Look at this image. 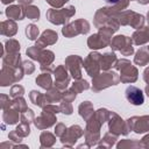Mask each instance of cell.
I'll use <instances>...</instances> for the list:
<instances>
[{
    "label": "cell",
    "instance_id": "1",
    "mask_svg": "<svg viewBox=\"0 0 149 149\" xmlns=\"http://www.w3.org/2000/svg\"><path fill=\"white\" fill-rule=\"evenodd\" d=\"M120 12H118L113 6L111 7H102L98 9L94 14L93 23L97 28H101L104 26H108L113 28L114 30H118L120 27L118 15Z\"/></svg>",
    "mask_w": 149,
    "mask_h": 149
},
{
    "label": "cell",
    "instance_id": "2",
    "mask_svg": "<svg viewBox=\"0 0 149 149\" xmlns=\"http://www.w3.org/2000/svg\"><path fill=\"white\" fill-rule=\"evenodd\" d=\"M27 55L34 61H37L41 64V70L43 72H51V64L55 59V55L51 50H44L37 45H33L27 49Z\"/></svg>",
    "mask_w": 149,
    "mask_h": 149
},
{
    "label": "cell",
    "instance_id": "3",
    "mask_svg": "<svg viewBox=\"0 0 149 149\" xmlns=\"http://www.w3.org/2000/svg\"><path fill=\"white\" fill-rule=\"evenodd\" d=\"M120 83V74L114 71H105L102 73H98L92 78V91L99 92L105 90L112 85H118Z\"/></svg>",
    "mask_w": 149,
    "mask_h": 149
},
{
    "label": "cell",
    "instance_id": "4",
    "mask_svg": "<svg viewBox=\"0 0 149 149\" xmlns=\"http://www.w3.org/2000/svg\"><path fill=\"white\" fill-rule=\"evenodd\" d=\"M76 14L74 6H68L65 8H50L47 10V19L52 24H65L69 19H71Z\"/></svg>",
    "mask_w": 149,
    "mask_h": 149
},
{
    "label": "cell",
    "instance_id": "5",
    "mask_svg": "<svg viewBox=\"0 0 149 149\" xmlns=\"http://www.w3.org/2000/svg\"><path fill=\"white\" fill-rule=\"evenodd\" d=\"M114 68H115V70H118L120 72V81L121 83H134V81H136L139 71L130 63V61H128L126 58L118 59Z\"/></svg>",
    "mask_w": 149,
    "mask_h": 149
},
{
    "label": "cell",
    "instance_id": "6",
    "mask_svg": "<svg viewBox=\"0 0 149 149\" xmlns=\"http://www.w3.org/2000/svg\"><path fill=\"white\" fill-rule=\"evenodd\" d=\"M118 20H119L120 26H130L132 28H135V29L142 28L144 26V21H146L143 15H141L136 12H133L130 9L120 12L118 15Z\"/></svg>",
    "mask_w": 149,
    "mask_h": 149
},
{
    "label": "cell",
    "instance_id": "7",
    "mask_svg": "<svg viewBox=\"0 0 149 149\" xmlns=\"http://www.w3.org/2000/svg\"><path fill=\"white\" fill-rule=\"evenodd\" d=\"M24 71L22 66L20 68H10L7 65H2L1 73H0V85L8 86L10 84L17 83L23 78Z\"/></svg>",
    "mask_w": 149,
    "mask_h": 149
},
{
    "label": "cell",
    "instance_id": "8",
    "mask_svg": "<svg viewBox=\"0 0 149 149\" xmlns=\"http://www.w3.org/2000/svg\"><path fill=\"white\" fill-rule=\"evenodd\" d=\"M90 31V23L88 21L84 20V19H78L73 22H70L68 24H64V27L62 28V34L65 37H74L79 34H87Z\"/></svg>",
    "mask_w": 149,
    "mask_h": 149
},
{
    "label": "cell",
    "instance_id": "9",
    "mask_svg": "<svg viewBox=\"0 0 149 149\" xmlns=\"http://www.w3.org/2000/svg\"><path fill=\"white\" fill-rule=\"evenodd\" d=\"M111 48L112 50L120 51L123 56H130L134 54L133 48V40L132 37H128L126 35H118L114 36L111 41Z\"/></svg>",
    "mask_w": 149,
    "mask_h": 149
},
{
    "label": "cell",
    "instance_id": "10",
    "mask_svg": "<svg viewBox=\"0 0 149 149\" xmlns=\"http://www.w3.org/2000/svg\"><path fill=\"white\" fill-rule=\"evenodd\" d=\"M100 58H101V55L98 51H92L86 56V58L83 62V68L85 69L87 74L92 78L97 76L101 70Z\"/></svg>",
    "mask_w": 149,
    "mask_h": 149
},
{
    "label": "cell",
    "instance_id": "11",
    "mask_svg": "<svg viewBox=\"0 0 149 149\" xmlns=\"http://www.w3.org/2000/svg\"><path fill=\"white\" fill-rule=\"evenodd\" d=\"M108 130L109 133L119 136V135H127L129 133L127 122L123 121L116 113L111 112L108 118Z\"/></svg>",
    "mask_w": 149,
    "mask_h": 149
},
{
    "label": "cell",
    "instance_id": "12",
    "mask_svg": "<svg viewBox=\"0 0 149 149\" xmlns=\"http://www.w3.org/2000/svg\"><path fill=\"white\" fill-rule=\"evenodd\" d=\"M128 129L136 134H143L149 132V115L132 116L127 121Z\"/></svg>",
    "mask_w": 149,
    "mask_h": 149
},
{
    "label": "cell",
    "instance_id": "13",
    "mask_svg": "<svg viewBox=\"0 0 149 149\" xmlns=\"http://www.w3.org/2000/svg\"><path fill=\"white\" fill-rule=\"evenodd\" d=\"M83 62L84 59L78 55H70L65 58V66L74 80L81 78Z\"/></svg>",
    "mask_w": 149,
    "mask_h": 149
},
{
    "label": "cell",
    "instance_id": "14",
    "mask_svg": "<svg viewBox=\"0 0 149 149\" xmlns=\"http://www.w3.org/2000/svg\"><path fill=\"white\" fill-rule=\"evenodd\" d=\"M57 119H56V113L47 109V108H42V113L35 118L34 120V125L36 128L43 130V129H47L51 126H54L56 123Z\"/></svg>",
    "mask_w": 149,
    "mask_h": 149
},
{
    "label": "cell",
    "instance_id": "15",
    "mask_svg": "<svg viewBox=\"0 0 149 149\" xmlns=\"http://www.w3.org/2000/svg\"><path fill=\"white\" fill-rule=\"evenodd\" d=\"M83 135H84L83 128L80 126H78V125H73L70 128H68L66 132L59 139H61V142L63 143V146H65V147H72L74 144V142L79 137H81Z\"/></svg>",
    "mask_w": 149,
    "mask_h": 149
},
{
    "label": "cell",
    "instance_id": "16",
    "mask_svg": "<svg viewBox=\"0 0 149 149\" xmlns=\"http://www.w3.org/2000/svg\"><path fill=\"white\" fill-rule=\"evenodd\" d=\"M54 76H55V83L54 85L61 90L65 91L70 84V76L68 73V69L65 65H58L56 69H54Z\"/></svg>",
    "mask_w": 149,
    "mask_h": 149
},
{
    "label": "cell",
    "instance_id": "17",
    "mask_svg": "<svg viewBox=\"0 0 149 149\" xmlns=\"http://www.w3.org/2000/svg\"><path fill=\"white\" fill-rule=\"evenodd\" d=\"M125 94H126V99L132 104V105H135V106H139V105H142L144 102V95H143V92L136 87V86H128L125 91Z\"/></svg>",
    "mask_w": 149,
    "mask_h": 149
},
{
    "label": "cell",
    "instance_id": "18",
    "mask_svg": "<svg viewBox=\"0 0 149 149\" xmlns=\"http://www.w3.org/2000/svg\"><path fill=\"white\" fill-rule=\"evenodd\" d=\"M58 40V35L56 31L51 30V29H47L42 33V35L36 40V43L35 45L40 47V48H44V47H48V45H51V44H55Z\"/></svg>",
    "mask_w": 149,
    "mask_h": 149
},
{
    "label": "cell",
    "instance_id": "19",
    "mask_svg": "<svg viewBox=\"0 0 149 149\" xmlns=\"http://www.w3.org/2000/svg\"><path fill=\"white\" fill-rule=\"evenodd\" d=\"M111 42L107 41L105 37H102V35L98 31L97 34H93L91 35L88 38H87V45L90 49L92 50H98V49H102V48H106L107 45H109Z\"/></svg>",
    "mask_w": 149,
    "mask_h": 149
},
{
    "label": "cell",
    "instance_id": "20",
    "mask_svg": "<svg viewBox=\"0 0 149 149\" xmlns=\"http://www.w3.org/2000/svg\"><path fill=\"white\" fill-rule=\"evenodd\" d=\"M133 43L136 45H143L149 42V26L142 27L140 29H136L134 34L132 35Z\"/></svg>",
    "mask_w": 149,
    "mask_h": 149
},
{
    "label": "cell",
    "instance_id": "21",
    "mask_svg": "<svg viewBox=\"0 0 149 149\" xmlns=\"http://www.w3.org/2000/svg\"><path fill=\"white\" fill-rule=\"evenodd\" d=\"M5 14L10 20H23L24 14V7L22 5H10L6 8Z\"/></svg>",
    "mask_w": 149,
    "mask_h": 149
},
{
    "label": "cell",
    "instance_id": "22",
    "mask_svg": "<svg viewBox=\"0 0 149 149\" xmlns=\"http://www.w3.org/2000/svg\"><path fill=\"white\" fill-rule=\"evenodd\" d=\"M16 31H17V26L14 22V20L8 19V20L1 22V24H0L1 35L7 36V37H12V36H14L16 34Z\"/></svg>",
    "mask_w": 149,
    "mask_h": 149
},
{
    "label": "cell",
    "instance_id": "23",
    "mask_svg": "<svg viewBox=\"0 0 149 149\" xmlns=\"http://www.w3.org/2000/svg\"><path fill=\"white\" fill-rule=\"evenodd\" d=\"M2 65H7L10 68H20L21 63V55L20 52L16 54H3L2 55Z\"/></svg>",
    "mask_w": 149,
    "mask_h": 149
},
{
    "label": "cell",
    "instance_id": "24",
    "mask_svg": "<svg viewBox=\"0 0 149 149\" xmlns=\"http://www.w3.org/2000/svg\"><path fill=\"white\" fill-rule=\"evenodd\" d=\"M116 61H118V58H116V55L114 52H106V54L101 55V58H100L101 70L102 71H108L112 66L114 68Z\"/></svg>",
    "mask_w": 149,
    "mask_h": 149
},
{
    "label": "cell",
    "instance_id": "25",
    "mask_svg": "<svg viewBox=\"0 0 149 149\" xmlns=\"http://www.w3.org/2000/svg\"><path fill=\"white\" fill-rule=\"evenodd\" d=\"M134 63L136 65H140V66L147 65L149 63V49H148V47H142L136 51L135 57H134Z\"/></svg>",
    "mask_w": 149,
    "mask_h": 149
},
{
    "label": "cell",
    "instance_id": "26",
    "mask_svg": "<svg viewBox=\"0 0 149 149\" xmlns=\"http://www.w3.org/2000/svg\"><path fill=\"white\" fill-rule=\"evenodd\" d=\"M78 112H79V115L85 121H87L94 114V108H93L92 102H90V101H83L79 105V107H78Z\"/></svg>",
    "mask_w": 149,
    "mask_h": 149
},
{
    "label": "cell",
    "instance_id": "27",
    "mask_svg": "<svg viewBox=\"0 0 149 149\" xmlns=\"http://www.w3.org/2000/svg\"><path fill=\"white\" fill-rule=\"evenodd\" d=\"M19 111H16L13 107H9L3 111L2 113V120L7 125H15L19 121Z\"/></svg>",
    "mask_w": 149,
    "mask_h": 149
},
{
    "label": "cell",
    "instance_id": "28",
    "mask_svg": "<svg viewBox=\"0 0 149 149\" xmlns=\"http://www.w3.org/2000/svg\"><path fill=\"white\" fill-rule=\"evenodd\" d=\"M45 98L48 104H52V102H59L63 99V91L58 90L56 86L50 87L49 90H47L45 92Z\"/></svg>",
    "mask_w": 149,
    "mask_h": 149
},
{
    "label": "cell",
    "instance_id": "29",
    "mask_svg": "<svg viewBox=\"0 0 149 149\" xmlns=\"http://www.w3.org/2000/svg\"><path fill=\"white\" fill-rule=\"evenodd\" d=\"M29 99H30V101H31L34 105H36V106H38V107H42V108H43L45 105H48L45 94H42L40 91L33 90V91L29 93Z\"/></svg>",
    "mask_w": 149,
    "mask_h": 149
},
{
    "label": "cell",
    "instance_id": "30",
    "mask_svg": "<svg viewBox=\"0 0 149 149\" xmlns=\"http://www.w3.org/2000/svg\"><path fill=\"white\" fill-rule=\"evenodd\" d=\"M36 84L44 88V90H49L50 87H52V79H51V76H50V72H43L41 74H38L36 77Z\"/></svg>",
    "mask_w": 149,
    "mask_h": 149
},
{
    "label": "cell",
    "instance_id": "31",
    "mask_svg": "<svg viewBox=\"0 0 149 149\" xmlns=\"http://www.w3.org/2000/svg\"><path fill=\"white\" fill-rule=\"evenodd\" d=\"M40 141H41V148H49L54 146L56 142V136L49 132H43L40 135Z\"/></svg>",
    "mask_w": 149,
    "mask_h": 149
},
{
    "label": "cell",
    "instance_id": "32",
    "mask_svg": "<svg viewBox=\"0 0 149 149\" xmlns=\"http://www.w3.org/2000/svg\"><path fill=\"white\" fill-rule=\"evenodd\" d=\"M16 54V52H20V43L14 40V38H9L5 42V47H3V54Z\"/></svg>",
    "mask_w": 149,
    "mask_h": 149
},
{
    "label": "cell",
    "instance_id": "33",
    "mask_svg": "<svg viewBox=\"0 0 149 149\" xmlns=\"http://www.w3.org/2000/svg\"><path fill=\"white\" fill-rule=\"evenodd\" d=\"M116 139H118L116 135H114V134H112V133L108 132L107 134H105V136L102 137V140H101L97 146H98L99 148H111V147L114 146Z\"/></svg>",
    "mask_w": 149,
    "mask_h": 149
},
{
    "label": "cell",
    "instance_id": "34",
    "mask_svg": "<svg viewBox=\"0 0 149 149\" xmlns=\"http://www.w3.org/2000/svg\"><path fill=\"white\" fill-rule=\"evenodd\" d=\"M24 7V14L28 19L35 21L40 19V9L37 6H33V5H28V6H23Z\"/></svg>",
    "mask_w": 149,
    "mask_h": 149
},
{
    "label": "cell",
    "instance_id": "35",
    "mask_svg": "<svg viewBox=\"0 0 149 149\" xmlns=\"http://www.w3.org/2000/svg\"><path fill=\"white\" fill-rule=\"evenodd\" d=\"M10 107L15 108L16 111H19L20 113H23L28 109L27 102L22 97H17V98H13L12 102H10Z\"/></svg>",
    "mask_w": 149,
    "mask_h": 149
},
{
    "label": "cell",
    "instance_id": "36",
    "mask_svg": "<svg viewBox=\"0 0 149 149\" xmlns=\"http://www.w3.org/2000/svg\"><path fill=\"white\" fill-rule=\"evenodd\" d=\"M88 88H90V84L87 83V80L81 79V78L80 79H76L74 83L71 86V90H73L76 93H80L84 90H88Z\"/></svg>",
    "mask_w": 149,
    "mask_h": 149
},
{
    "label": "cell",
    "instance_id": "37",
    "mask_svg": "<svg viewBox=\"0 0 149 149\" xmlns=\"http://www.w3.org/2000/svg\"><path fill=\"white\" fill-rule=\"evenodd\" d=\"M38 28L37 26H35L34 23H30L26 27V35H27V38H29L30 41H34V40H37L38 37Z\"/></svg>",
    "mask_w": 149,
    "mask_h": 149
},
{
    "label": "cell",
    "instance_id": "38",
    "mask_svg": "<svg viewBox=\"0 0 149 149\" xmlns=\"http://www.w3.org/2000/svg\"><path fill=\"white\" fill-rule=\"evenodd\" d=\"M136 147H143L141 142H137L135 140H122L116 144V148H136Z\"/></svg>",
    "mask_w": 149,
    "mask_h": 149
},
{
    "label": "cell",
    "instance_id": "39",
    "mask_svg": "<svg viewBox=\"0 0 149 149\" xmlns=\"http://www.w3.org/2000/svg\"><path fill=\"white\" fill-rule=\"evenodd\" d=\"M15 132H16L21 137H26V136H28V135H29V133H30L29 123L21 122V123L15 128Z\"/></svg>",
    "mask_w": 149,
    "mask_h": 149
},
{
    "label": "cell",
    "instance_id": "40",
    "mask_svg": "<svg viewBox=\"0 0 149 149\" xmlns=\"http://www.w3.org/2000/svg\"><path fill=\"white\" fill-rule=\"evenodd\" d=\"M23 93H24L23 86H21V85H19V84H15V85L12 86L10 92H9V95H10L12 98H17V97H22Z\"/></svg>",
    "mask_w": 149,
    "mask_h": 149
},
{
    "label": "cell",
    "instance_id": "41",
    "mask_svg": "<svg viewBox=\"0 0 149 149\" xmlns=\"http://www.w3.org/2000/svg\"><path fill=\"white\" fill-rule=\"evenodd\" d=\"M35 120V115H34V112L28 108L26 112H23L21 114V122H24V123H30V122H34Z\"/></svg>",
    "mask_w": 149,
    "mask_h": 149
},
{
    "label": "cell",
    "instance_id": "42",
    "mask_svg": "<svg viewBox=\"0 0 149 149\" xmlns=\"http://www.w3.org/2000/svg\"><path fill=\"white\" fill-rule=\"evenodd\" d=\"M59 108H61V112H62L63 114H66V115H70V114H72V112H73L72 105H71V102H69V101L62 100V102H61V105H59Z\"/></svg>",
    "mask_w": 149,
    "mask_h": 149
},
{
    "label": "cell",
    "instance_id": "43",
    "mask_svg": "<svg viewBox=\"0 0 149 149\" xmlns=\"http://www.w3.org/2000/svg\"><path fill=\"white\" fill-rule=\"evenodd\" d=\"M76 97H77V93H76L73 90H71V88L68 90V88H66L65 91H63V99H62V100L72 102V101L76 99Z\"/></svg>",
    "mask_w": 149,
    "mask_h": 149
},
{
    "label": "cell",
    "instance_id": "44",
    "mask_svg": "<svg viewBox=\"0 0 149 149\" xmlns=\"http://www.w3.org/2000/svg\"><path fill=\"white\" fill-rule=\"evenodd\" d=\"M22 69L24 71V74H31L34 71H35V65L33 64V62L30 61H24L22 62Z\"/></svg>",
    "mask_w": 149,
    "mask_h": 149
},
{
    "label": "cell",
    "instance_id": "45",
    "mask_svg": "<svg viewBox=\"0 0 149 149\" xmlns=\"http://www.w3.org/2000/svg\"><path fill=\"white\" fill-rule=\"evenodd\" d=\"M10 102H12V100H9L8 95H6V94H1L0 95V106H1L2 111L9 108L10 107Z\"/></svg>",
    "mask_w": 149,
    "mask_h": 149
},
{
    "label": "cell",
    "instance_id": "46",
    "mask_svg": "<svg viewBox=\"0 0 149 149\" xmlns=\"http://www.w3.org/2000/svg\"><path fill=\"white\" fill-rule=\"evenodd\" d=\"M129 1H130V0H120L119 2H116L115 5H112V6H113L118 12H122V10H125V9L128 7Z\"/></svg>",
    "mask_w": 149,
    "mask_h": 149
},
{
    "label": "cell",
    "instance_id": "47",
    "mask_svg": "<svg viewBox=\"0 0 149 149\" xmlns=\"http://www.w3.org/2000/svg\"><path fill=\"white\" fill-rule=\"evenodd\" d=\"M52 8H62L69 0H45Z\"/></svg>",
    "mask_w": 149,
    "mask_h": 149
},
{
    "label": "cell",
    "instance_id": "48",
    "mask_svg": "<svg viewBox=\"0 0 149 149\" xmlns=\"http://www.w3.org/2000/svg\"><path fill=\"white\" fill-rule=\"evenodd\" d=\"M66 129H68V128L65 127V125L62 123V122H59V123H57L56 127H55V135L58 136V137H61V136L66 132Z\"/></svg>",
    "mask_w": 149,
    "mask_h": 149
},
{
    "label": "cell",
    "instance_id": "49",
    "mask_svg": "<svg viewBox=\"0 0 149 149\" xmlns=\"http://www.w3.org/2000/svg\"><path fill=\"white\" fill-rule=\"evenodd\" d=\"M8 139L9 140H12L13 142H15V143H20L21 142V140H22V137L15 132V129L14 130H12L9 134H8Z\"/></svg>",
    "mask_w": 149,
    "mask_h": 149
},
{
    "label": "cell",
    "instance_id": "50",
    "mask_svg": "<svg viewBox=\"0 0 149 149\" xmlns=\"http://www.w3.org/2000/svg\"><path fill=\"white\" fill-rule=\"evenodd\" d=\"M141 143H142L143 148H149V134H148V135H146V136L142 139Z\"/></svg>",
    "mask_w": 149,
    "mask_h": 149
},
{
    "label": "cell",
    "instance_id": "51",
    "mask_svg": "<svg viewBox=\"0 0 149 149\" xmlns=\"http://www.w3.org/2000/svg\"><path fill=\"white\" fill-rule=\"evenodd\" d=\"M143 80L146 81V83H149V66L144 70V72H143Z\"/></svg>",
    "mask_w": 149,
    "mask_h": 149
},
{
    "label": "cell",
    "instance_id": "52",
    "mask_svg": "<svg viewBox=\"0 0 149 149\" xmlns=\"http://www.w3.org/2000/svg\"><path fill=\"white\" fill-rule=\"evenodd\" d=\"M19 2H20V5H22V6H28V5H30L31 2H33V0H17Z\"/></svg>",
    "mask_w": 149,
    "mask_h": 149
},
{
    "label": "cell",
    "instance_id": "53",
    "mask_svg": "<svg viewBox=\"0 0 149 149\" xmlns=\"http://www.w3.org/2000/svg\"><path fill=\"white\" fill-rule=\"evenodd\" d=\"M104 1H105V2H107L108 5H111V6H112V5H115L116 2H119L120 0H104Z\"/></svg>",
    "mask_w": 149,
    "mask_h": 149
},
{
    "label": "cell",
    "instance_id": "54",
    "mask_svg": "<svg viewBox=\"0 0 149 149\" xmlns=\"http://www.w3.org/2000/svg\"><path fill=\"white\" fill-rule=\"evenodd\" d=\"M139 3H141V5H147V3H149V0H136Z\"/></svg>",
    "mask_w": 149,
    "mask_h": 149
},
{
    "label": "cell",
    "instance_id": "55",
    "mask_svg": "<svg viewBox=\"0 0 149 149\" xmlns=\"http://www.w3.org/2000/svg\"><path fill=\"white\" fill-rule=\"evenodd\" d=\"M13 1H15V0H1V2H2L3 5H8V3H12Z\"/></svg>",
    "mask_w": 149,
    "mask_h": 149
},
{
    "label": "cell",
    "instance_id": "56",
    "mask_svg": "<svg viewBox=\"0 0 149 149\" xmlns=\"http://www.w3.org/2000/svg\"><path fill=\"white\" fill-rule=\"evenodd\" d=\"M146 93H147V95L149 97V83H147V86H146Z\"/></svg>",
    "mask_w": 149,
    "mask_h": 149
},
{
    "label": "cell",
    "instance_id": "57",
    "mask_svg": "<svg viewBox=\"0 0 149 149\" xmlns=\"http://www.w3.org/2000/svg\"><path fill=\"white\" fill-rule=\"evenodd\" d=\"M148 49H149V47H148Z\"/></svg>",
    "mask_w": 149,
    "mask_h": 149
}]
</instances>
